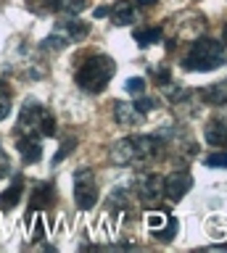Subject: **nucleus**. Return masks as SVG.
I'll list each match as a JSON object with an SVG mask.
<instances>
[{
    "instance_id": "1",
    "label": "nucleus",
    "mask_w": 227,
    "mask_h": 253,
    "mask_svg": "<svg viewBox=\"0 0 227 253\" xmlns=\"http://www.w3.org/2000/svg\"><path fill=\"white\" fill-rule=\"evenodd\" d=\"M164 142L153 134H132L119 142H114L111 148V161L116 166H132V164H148L153 158H159Z\"/></svg>"
},
{
    "instance_id": "2",
    "label": "nucleus",
    "mask_w": 227,
    "mask_h": 253,
    "mask_svg": "<svg viewBox=\"0 0 227 253\" xmlns=\"http://www.w3.org/2000/svg\"><path fill=\"white\" fill-rule=\"evenodd\" d=\"M114 74H116L114 58H108L106 53H95V55L85 58L80 66H77L74 82L80 84V90L98 95V92H103L106 87H108V82H111Z\"/></svg>"
},
{
    "instance_id": "3",
    "label": "nucleus",
    "mask_w": 227,
    "mask_h": 253,
    "mask_svg": "<svg viewBox=\"0 0 227 253\" xmlns=\"http://www.w3.org/2000/svg\"><path fill=\"white\" fill-rule=\"evenodd\" d=\"M227 61V53H225V45L219 40H211V37H201L187 47V53L182 55V66L187 71H214L219 66H225Z\"/></svg>"
},
{
    "instance_id": "4",
    "label": "nucleus",
    "mask_w": 227,
    "mask_h": 253,
    "mask_svg": "<svg viewBox=\"0 0 227 253\" xmlns=\"http://www.w3.org/2000/svg\"><path fill=\"white\" fill-rule=\"evenodd\" d=\"M16 134H32V137H53L56 134V119L40 100L27 98L19 114Z\"/></svg>"
},
{
    "instance_id": "5",
    "label": "nucleus",
    "mask_w": 227,
    "mask_h": 253,
    "mask_svg": "<svg viewBox=\"0 0 227 253\" xmlns=\"http://www.w3.org/2000/svg\"><path fill=\"white\" fill-rule=\"evenodd\" d=\"M88 21H80V19H64V21H56V27L43 42V50H61L66 45H74L80 40L88 37Z\"/></svg>"
},
{
    "instance_id": "6",
    "label": "nucleus",
    "mask_w": 227,
    "mask_h": 253,
    "mask_svg": "<svg viewBox=\"0 0 227 253\" xmlns=\"http://www.w3.org/2000/svg\"><path fill=\"white\" fill-rule=\"evenodd\" d=\"M74 201L82 211H90L98 203V185L95 174L90 169H77L74 171Z\"/></svg>"
},
{
    "instance_id": "7",
    "label": "nucleus",
    "mask_w": 227,
    "mask_h": 253,
    "mask_svg": "<svg viewBox=\"0 0 227 253\" xmlns=\"http://www.w3.org/2000/svg\"><path fill=\"white\" fill-rule=\"evenodd\" d=\"M161 195H164V179L159 174H143L137 179V198L145 209H153L161 201Z\"/></svg>"
},
{
    "instance_id": "8",
    "label": "nucleus",
    "mask_w": 227,
    "mask_h": 253,
    "mask_svg": "<svg viewBox=\"0 0 227 253\" xmlns=\"http://www.w3.org/2000/svg\"><path fill=\"white\" fill-rule=\"evenodd\" d=\"M190 187H193V177L185 169H177V171H172L164 177V198H169L172 203L182 201Z\"/></svg>"
},
{
    "instance_id": "9",
    "label": "nucleus",
    "mask_w": 227,
    "mask_h": 253,
    "mask_svg": "<svg viewBox=\"0 0 227 253\" xmlns=\"http://www.w3.org/2000/svg\"><path fill=\"white\" fill-rule=\"evenodd\" d=\"M53 201H56V187L53 182H37V185L29 190V211H48Z\"/></svg>"
},
{
    "instance_id": "10",
    "label": "nucleus",
    "mask_w": 227,
    "mask_h": 253,
    "mask_svg": "<svg viewBox=\"0 0 227 253\" xmlns=\"http://www.w3.org/2000/svg\"><path fill=\"white\" fill-rule=\"evenodd\" d=\"M114 122L119 126H140L145 122V114L140 111L135 103H124V100H114Z\"/></svg>"
},
{
    "instance_id": "11",
    "label": "nucleus",
    "mask_w": 227,
    "mask_h": 253,
    "mask_svg": "<svg viewBox=\"0 0 227 253\" xmlns=\"http://www.w3.org/2000/svg\"><path fill=\"white\" fill-rule=\"evenodd\" d=\"M16 150H19V156H21V161H24V164H37L43 158L40 137H32V134H19Z\"/></svg>"
},
{
    "instance_id": "12",
    "label": "nucleus",
    "mask_w": 227,
    "mask_h": 253,
    "mask_svg": "<svg viewBox=\"0 0 227 253\" xmlns=\"http://www.w3.org/2000/svg\"><path fill=\"white\" fill-rule=\"evenodd\" d=\"M21 193H24V177L16 174V177L11 179V185L0 193V211H11L16 209V203L21 201Z\"/></svg>"
},
{
    "instance_id": "13",
    "label": "nucleus",
    "mask_w": 227,
    "mask_h": 253,
    "mask_svg": "<svg viewBox=\"0 0 227 253\" xmlns=\"http://www.w3.org/2000/svg\"><path fill=\"white\" fill-rule=\"evenodd\" d=\"M198 98L206 103V106H227V79L198 90Z\"/></svg>"
},
{
    "instance_id": "14",
    "label": "nucleus",
    "mask_w": 227,
    "mask_h": 253,
    "mask_svg": "<svg viewBox=\"0 0 227 253\" xmlns=\"http://www.w3.org/2000/svg\"><path fill=\"white\" fill-rule=\"evenodd\" d=\"M203 134H206V142H209V145L227 148V122L211 119V122L206 124V129H203Z\"/></svg>"
},
{
    "instance_id": "15",
    "label": "nucleus",
    "mask_w": 227,
    "mask_h": 253,
    "mask_svg": "<svg viewBox=\"0 0 227 253\" xmlns=\"http://www.w3.org/2000/svg\"><path fill=\"white\" fill-rule=\"evenodd\" d=\"M108 13H111V21L116 24V27H127V24L135 21V5H132L130 0L114 3V8H108Z\"/></svg>"
},
{
    "instance_id": "16",
    "label": "nucleus",
    "mask_w": 227,
    "mask_h": 253,
    "mask_svg": "<svg viewBox=\"0 0 227 253\" xmlns=\"http://www.w3.org/2000/svg\"><path fill=\"white\" fill-rule=\"evenodd\" d=\"M132 37H135V42L140 47H148V45H153V42H159V40H161V29L159 27H143V29L132 32Z\"/></svg>"
},
{
    "instance_id": "17",
    "label": "nucleus",
    "mask_w": 227,
    "mask_h": 253,
    "mask_svg": "<svg viewBox=\"0 0 227 253\" xmlns=\"http://www.w3.org/2000/svg\"><path fill=\"white\" fill-rule=\"evenodd\" d=\"M85 5H88V0H53V11L66 13V16H74V13L85 11Z\"/></svg>"
},
{
    "instance_id": "18",
    "label": "nucleus",
    "mask_w": 227,
    "mask_h": 253,
    "mask_svg": "<svg viewBox=\"0 0 227 253\" xmlns=\"http://www.w3.org/2000/svg\"><path fill=\"white\" fill-rule=\"evenodd\" d=\"M177 229H180V224H177V219H175V216H172V213H169L167 224H164L161 229H156V232H151V235L156 237V240H161V243H169L172 237L177 235Z\"/></svg>"
},
{
    "instance_id": "19",
    "label": "nucleus",
    "mask_w": 227,
    "mask_h": 253,
    "mask_svg": "<svg viewBox=\"0 0 227 253\" xmlns=\"http://www.w3.org/2000/svg\"><path fill=\"white\" fill-rule=\"evenodd\" d=\"M167 219H169L167 211H151V213L145 216V224H148V229H151V232H156V229H161L164 224H167Z\"/></svg>"
},
{
    "instance_id": "20",
    "label": "nucleus",
    "mask_w": 227,
    "mask_h": 253,
    "mask_svg": "<svg viewBox=\"0 0 227 253\" xmlns=\"http://www.w3.org/2000/svg\"><path fill=\"white\" fill-rule=\"evenodd\" d=\"M203 164H206L209 169H227V150H217V153L206 156Z\"/></svg>"
},
{
    "instance_id": "21",
    "label": "nucleus",
    "mask_w": 227,
    "mask_h": 253,
    "mask_svg": "<svg viewBox=\"0 0 227 253\" xmlns=\"http://www.w3.org/2000/svg\"><path fill=\"white\" fill-rule=\"evenodd\" d=\"M124 87H127V92H130V95L140 98V95L145 92V79H143V77H130L127 82H124Z\"/></svg>"
},
{
    "instance_id": "22",
    "label": "nucleus",
    "mask_w": 227,
    "mask_h": 253,
    "mask_svg": "<svg viewBox=\"0 0 227 253\" xmlns=\"http://www.w3.org/2000/svg\"><path fill=\"white\" fill-rule=\"evenodd\" d=\"M8 114H11V90H5V87L0 84V122Z\"/></svg>"
},
{
    "instance_id": "23",
    "label": "nucleus",
    "mask_w": 227,
    "mask_h": 253,
    "mask_svg": "<svg viewBox=\"0 0 227 253\" xmlns=\"http://www.w3.org/2000/svg\"><path fill=\"white\" fill-rule=\"evenodd\" d=\"M27 8L35 13H48L53 8V0H27Z\"/></svg>"
},
{
    "instance_id": "24",
    "label": "nucleus",
    "mask_w": 227,
    "mask_h": 253,
    "mask_svg": "<svg viewBox=\"0 0 227 253\" xmlns=\"http://www.w3.org/2000/svg\"><path fill=\"white\" fill-rule=\"evenodd\" d=\"M74 145H77V140H74V137H69V140H64V145H61V150H58L56 156H53V164L64 161V158H66V156H69V153H72V150H74Z\"/></svg>"
},
{
    "instance_id": "25",
    "label": "nucleus",
    "mask_w": 227,
    "mask_h": 253,
    "mask_svg": "<svg viewBox=\"0 0 227 253\" xmlns=\"http://www.w3.org/2000/svg\"><path fill=\"white\" fill-rule=\"evenodd\" d=\"M151 74H153V79H156L161 87L169 84V69H167V66H151Z\"/></svg>"
},
{
    "instance_id": "26",
    "label": "nucleus",
    "mask_w": 227,
    "mask_h": 253,
    "mask_svg": "<svg viewBox=\"0 0 227 253\" xmlns=\"http://www.w3.org/2000/svg\"><path fill=\"white\" fill-rule=\"evenodd\" d=\"M8 174H11V158H8V153L3 150V145H0V179L8 177Z\"/></svg>"
},
{
    "instance_id": "27",
    "label": "nucleus",
    "mask_w": 227,
    "mask_h": 253,
    "mask_svg": "<svg viewBox=\"0 0 227 253\" xmlns=\"http://www.w3.org/2000/svg\"><path fill=\"white\" fill-rule=\"evenodd\" d=\"M135 106L143 111V114H148V111H153L156 108V100H151V98H143V95H140V100H135Z\"/></svg>"
},
{
    "instance_id": "28",
    "label": "nucleus",
    "mask_w": 227,
    "mask_h": 253,
    "mask_svg": "<svg viewBox=\"0 0 227 253\" xmlns=\"http://www.w3.org/2000/svg\"><path fill=\"white\" fill-rule=\"evenodd\" d=\"M156 3H159V0H135V5H140V8H151Z\"/></svg>"
},
{
    "instance_id": "29",
    "label": "nucleus",
    "mask_w": 227,
    "mask_h": 253,
    "mask_svg": "<svg viewBox=\"0 0 227 253\" xmlns=\"http://www.w3.org/2000/svg\"><path fill=\"white\" fill-rule=\"evenodd\" d=\"M225 42H227V29H225Z\"/></svg>"
}]
</instances>
